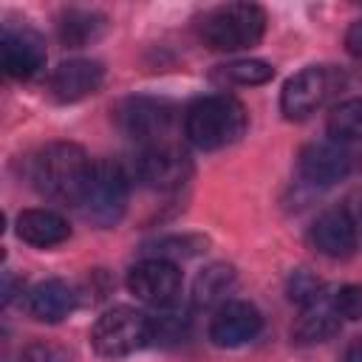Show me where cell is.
Masks as SVG:
<instances>
[{"instance_id":"cell-1","label":"cell","mask_w":362,"mask_h":362,"mask_svg":"<svg viewBox=\"0 0 362 362\" xmlns=\"http://www.w3.org/2000/svg\"><path fill=\"white\" fill-rule=\"evenodd\" d=\"M93 161L88 153L74 141H51L31 158V184L40 195L57 204H76L82 201L88 175Z\"/></svg>"},{"instance_id":"cell-2","label":"cell","mask_w":362,"mask_h":362,"mask_svg":"<svg viewBox=\"0 0 362 362\" xmlns=\"http://www.w3.org/2000/svg\"><path fill=\"white\" fill-rule=\"evenodd\" d=\"M249 124L243 102L226 93L198 99L184 116V133L198 150H221L235 144Z\"/></svg>"},{"instance_id":"cell-3","label":"cell","mask_w":362,"mask_h":362,"mask_svg":"<svg viewBox=\"0 0 362 362\" xmlns=\"http://www.w3.org/2000/svg\"><path fill=\"white\" fill-rule=\"evenodd\" d=\"M266 11L257 3H226L204 14L201 40L215 51H243L260 42Z\"/></svg>"},{"instance_id":"cell-4","label":"cell","mask_w":362,"mask_h":362,"mask_svg":"<svg viewBox=\"0 0 362 362\" xmlns=\"http://www.w3.org/2000/svg\"><path fill=\"white\" fill-rule=\"evenodd\" d=\"M127 192H130V178L124 167L113 158H99L90 167L85 192H82V212L99 226H113L122 221L127 209Z\"/></svg>"},{"instance_id":"cell-5","label":"cell","mask_w":362,"mask_h":362,"mask_svg":"<svg viewBox=\"0 0 362 362\" xmlns=\"http://www.w3.org/2000/svg\"><path fill=\"white\" fill-rule=\"evenodd\" d=\"M345 85L342 71L334 65H308L294 74L280 93V110L286 119H308Z\"/></svg>"},{"instance_id":"cell-6","label":"cell","mask_w":362,"mask_h":362,"mask_svg":"<svg viewBox=\"0 0 362 362\" xmlns=\"http://www.w3.org/2000/svg\"><path fill=\"white\" fill-rule=\"evenodd\" d=\"M150 342V317L130 305L105 311L90 328V345L99 356H127Z\"/></svg>"},{"instance_id":"cell-7","label":"cell","mask_w":362,"mask_h":362,"mask_svg":"<svg viewBox=\"0 0 362 362\" xmlns=\"http://www.w3.org/2000/svg\"><path fill=\"white\" fill-rule=\"evenodd\" d=\"M173 105L153 96H127L113 107V119L119 130L141 144H161V136H167L173 124Z\"/></svg>"},{"instance_id":"cell-8","label":"cell","mask_w":362,"mask_h":362,"mask_svg":"<svg viewBox=\"0 0 362 362\" xmlns=\"http://www.w3.org/2000/svg\"><path fill=\"white\" fill-rule=\"evenodd\" d=\"M192 173V161L189 156L175 147V144H150L141 150V156L136 158V178L158 192H170L178 189Z\"/></svg>"},{"instance_id":"cell-9","label":"cell","mask_w":362,"mask_h":362,"mask_svg":"<svg viewBox=\"0 0 362 362\" xmlns=\"http://www.w3.org/2000/svg\"><path fill=\"white\" fill-rule=\"evenodd\" d=\"M3 68L14 79H31L45 68V42L28 25H6L0 37Z\"/></svg>"},{"instance_id":"cell-10","label":"cell","mask_w":362,"mask_h":362,"mask_svg":"<svg viewBox=\"0 0 362 362\" xmlns=\"http://www.w3.org/2000/svg\"><path fill=\"white\" fill-rule=\"evenodd\" d=\"M351 167H354V158H351L348 147L334 139L305 144L297 158L300 175L314 187H331V184L342 181L351 173Z\"/></svg>"},{"instance_id":"cell-11","label":"cell","mask_w":362,"mask_h":362,"mask_svg":"<svg viewBox=\"0 0 362 362\" xmlns=\"http://www.w3.org/2000/svg\"><path fill=\"white\" fill-rule=\"evenodd\" d=\"M127 288H130V294H136L139 300H144L150 305H167L175 300V294L181 288V272L170 260L144 257L141 263H136L127 272Z\"/></svg>"},{"instance_id":"cell-12","label":"cell","mask_w":362,"mask_h":362,"mask_svg":"<svg viewBox=\"0 0 362 362\" xmlns=\"http://www.w3.org/2000/svg\"><path fill=\"white\" fill-rule=\"evenodd\" d=\"M260 325H263V317L252 303L232 300L215 311V317L209 322V339L218 348H238V345L255 339Z\"/></svg>"},{"instance_id":"cell-13","label":"cell","mask_w":362,"mask_h":362,"mask_svg":"<svg viewBox=\"0 0 362 362\" xmlns=\"http://www.w3.org/2000/svg\"><path fill=\"white\" fill-rule=\"evenodd\" d=\"M105 82V68L96 59H68L59 62L48 79V90L57 102H79L96 93Z\"/></svg>"},{"instance_id":"cell-14","label":"cell","mask_w":362,"mask_h":362,"mask_svg":"<svg viewBox=\"0 0 362 362\" xmlns=\"http://www.w3.org/2000/svg\"><path fill=\"white\" fill-rule=\"evenodd\" d=\"M76 300H79V294L71 283L51 277V280L37 283L25 294V311H28L31 320L54 325V322H62L76 308Z\"/></svg>"},{"instance_id":"cell-15","label":"cell","mask_w":362,"mask_h":362,"mask_svg":"<svg viewBox=\"0 0 362 362\" xmlns=\"http://www.w3.org/2000/svg\"><path fill=\"white\" fill-rule=\"evenodd\" d=\"M308 240L328 257H348L356 249V223L345 209H328L311 223Z\"/></svg>"},{"instance_id":"cell-16","label":"cell","mask_w":362,"mask_h":362,"mask_svg":"<svg viewBox=\"0 0 362 362\" xmlns=\"http://www.w3.org/2000/svg\"><path fill=\"white\" fill-rule=\"evenodd\" d=\"M339 322H342V317L337 314L334 300L325 291L322 297H317L314 303L300 308V317H297L291 334L297 342H322L339 331Z\"/></svg>"},{"instance_id":"cell-17","label":"cell","mask_w":362,"mask_h":362,"mask_svg":"<svg viewBox=\"0 0 362 362\" xmlns=\"http://www.w3.org/2000/svg\"><path fill=\"white\" fill-rule=\"evenodd\" d=\"M17 235L31 246L48 249V246L68 240L71 226L65 223L62 215H57L51 209H23L17 215Z\"/></svg>"},{"instance_id":"cell-18","label":"cell","mask_w":362,"mask_h":362,"mask_svg":"<svg viewBox=\"0 0 362 362\" xmlns=\"http://www.w3.org/2000/svg\"><path fill=\"white\" fill-rule=\"evenodd\" d=\"M107 28L105 14L99 11H88V8H68L59 17V40L71 48H82L90 45L93 40H99Z\"/></svg>"},{"instance_id":"cell-19","label":"cell","mask_w":362,"mask_h":362,"mask_svg":"<svg viewBox=\"0 0 362 362\" xmlns=\"http://www.w3.org/2000/svg\"><path fill=\"white\" fill-rule=\"evenodd\" d=\"M232 286H235V269L229 263H209L198 272L192 283V303L201 308L218 305L221 300H226Z\"/></svg>"},{"instance_id":"cell-20","label":"cell","mask_w":362,"mask_h":362,"mask_svg":"<svg viewBox=\"0 0 362 362\" xmlns=\"http://www.w3.org/2000/svg\"><path fill=\"white\" fill-rule=\"evenodd\" d=\"M189 334V314L173 303L156 305V314L150 317V342L158 345H175L187 339Z\"/></svg>"},{"instance_id":"cell-21","label":"cell","mask_w":362,"mask_h":362,"mask_svg":"<svg viewBox=\"0 0 362 362\" xmlns=\"http://www.w3.org/2000/svg\"><path fill=\"white\" fill-rule=\"evenodd\" d=\"M328 133L339 144H362V96L345 99L331 110Z\"/></svg>"},{"instance_id":"cell-22","label":"cell","mask_w":362,"mask_h":362,"mask_svg":"<svg viewBox=\"0 0 362 362\" xmlns=\"http://www.w3.org/2000/svg\"><path fill=\"white\" fill-rule=\"evenodd\" d=\"M274 76V68L263 59H235L226 65H218L212 79L221 85H263Z\"/></svg>"},{"instance_id":"cell-23","label":"cell","mask_w":362,"mask_h":362,"mask_svg":"<svg viewBox=\"0 0 362 362\" xmlns=\"http://www.w3.org/2000/svg\"><path fill=\"white\" fill-rule=\"evenodd\" d=\"M206 246V238L201 235H170V238H158L153 243L144 246V252L150 257H158V260H175V257H192L198 255L201 249Z\"/></svg>"},{"instance_id":"cell-24","label":"cell","mask_w":362,"mask_h":362,"mask_svg":"<svg viewBox=\"0 0 362 362\" xmlns=\"http://www.w3.org/2000/svg\"><path fill=\"white\" fill-rule=\"evenodd\" d=\"M286 291H288V300L303 308V305L314 303L317 297H322V294H325V286H322L311 272L297 269V272H291V277H288V283H286Z\"/></svg>"},{"instance_id":"cell-25","label":"cell","mask_w":362,"mask_h":362,"mask_svg":"<svg viewBox=\"0 0 362 362\" xmlns=\"http://www.w3.org/2000/svg\"><path fill=\"white\" fill-rule=\"evenodd\" d=\"M334 308L342 320H359L362 317V286H342L331 294Z\"/></svg>"},{"instance_id":"cell-26","label":"cell","mask_w":362,"mask_h":362,"mask_svg":"<svg viewBox=\"0 0 362 362\" xmlns=\"http://www.w3.org/2000/svg\"><path fill=\"white\" fill-rule=\"evenodd\" d=\"M20 362H68V354L62 348H57V345H42L40 342V345L25 348Z\"/></svg>"},{"instance_id":"cell-27","label":"cell","mask_w":362,"mask_h":362,"mask_svg":"<svg viewBox=\"0 0 362 362\" xmlns=\"http://www.w3.org/2000/svg\"><path fill=\"white\" fill-rule=\"evenodd\" d=\"M345 48H348L354 57H362V20L351 23V28L345 31Z\"/></svg>"},{"instance_id":"cell-28","label":"cell","mask_w":362,"mask_h":362,"mask_svg":"<svg viewBox=\"0 0 362 362\" xmlns=\"http://www.w3.org/2000/svg\"><path fill=\"white\" fill-rule=\"evenodd\" d=\"M345 362H362V337L354 339V342L348 345V351H345Z\"/></svg>"}]
</instances>
